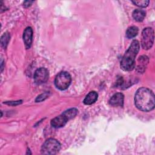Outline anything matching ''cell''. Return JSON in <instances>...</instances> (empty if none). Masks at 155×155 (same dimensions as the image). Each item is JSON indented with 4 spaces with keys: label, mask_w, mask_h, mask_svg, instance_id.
I'll return each mask as SVG.
<instances>
[{
    "label": "cell",
    "mask_w": 155,
    "mask_h": 155,
    "mask_svg": "<svg viewBox=\"0 0 155 155\" xmlns=\"http://www.w3.org/2000/svg\"><path fill=\"white\" fill-rule=\"evenodd\" d=\"M154 30L151 27L145 28L142 32L141 45L144 50H148L153 45Z\"/></svg>",
    "instance_id": "obj_5"
},
{
    "label": "cell",
    "mask_w": 155,
    "mask_h": 155,
    "mask_svg": "<svg viewBox=\"0 0 155 155\" xmlns=\"http://www.w3.org/2000/svg\"><path fill=\"white\" fill-rule=\"evenodd\" d=\"M48 96H49V93H48V92H45V93H42V94H40L39 96H38L36 97L35 101H36V102L42 101L45 100L46 98H47Z\"/></svg>",
    "instance_id": "obj_17"
},
{
    "label": "cell",
    "mask_w": 155,
    "mask_h": 155,
    "mask_svg": "<svg viewBox=\"0 0 155 155\" xmlns=\"http://www.w3.org/2000/svg\"><path fill=\"white\" fill-rule=\"evenodd\" d=\"M71 81V78L70 74L67 71H61L56 75L54 84L57 88L61 90H64L69 87Z\"/></svg>",
    "instance_id": "obj_4"
},
{
    "label": "cell",
    "mask_w": 155,
    "mask_h": 155,
    "mask_svg": "<svg viewBox=\"0 0 155 155\" xmlns=\"http://www.w3.org/2000/svg\"><path fill=\"white\" fill-rule=\"evenodd\" d=\"M138 28L136 26H131L129 27L126 31V36L128 38H134L138 34Z\"/></svg>",
    "instance_id": "obj_13"
},
{
    "label": "cell",
    "mask_w": 155,
    "mask_h": 155,
    "mask_svg": "<svg viewBox=\"0 0 155 155\" xmlns=\"http://www.w3.org/2000/svg\"><path fill=\"white\" fill-rule=\"evenodd\" d=\"M146 15V13L143 10L141 9H136L134 10L133 12V18L138 22L142 21Z\"/></svg>",
    "instance_id": "obj_12"
},
{
    "label": "cell",
    "mask_w": 155,
    "mask_h": 155,
    "mask_svg": "<svg viewBox=\"0 0 155 155\" xmlns=\"http://www.w3.org/2000/svg\"><path fill=\"white\" fill-rule=\"evenodd\" d=\"M10 40V35L9 33H4V35L2 36L1 39V45L4 47V48H6L8 41Z\"/></svg>",
    "instance_id": "obj_15"
},
{
    "label": "cell",
    "mask_w": 155,
    "mask_h": 155,
    "mask_svg": "<svg viewBox=\"0 0 155 155\" xmlns=\"http://www.w3.org/2000/svg\"><path fill=\"white\" fill-rule=\"evenodd\" d=\"M49 73L48 70L43 67L36 70L34 74V80L36 84L41 85L46 82L48 79Z\"/></svg>",
    "instance_id": "obj_6"
},
{
    "label": "cell",
    "mask_w": 155,
    "mask_h": 155,
    "mask_svg": "<svg viewBox=\"0 0 155 155\" xmlns=\"http://www.w3.org/2000/svg\"><path fill=\"white\" fill-rule=\"evenodd\" d=\"M22 102L21 101H11V102H5V104H8V105H18V104H20Z\"/></svg>",
    "instance_id": "obj_18"
},
{
    "label": "cell",
    "mask_w": 155,
    "mask_h": 155,
    "mask_svg": "<svg viewBox=\"0 0 155 155\" xmlns=\"http://www.w3.org/2000/svg\"><path fill=\"white\" fill-rule=\"evenodd\" d=\"M33 38V30L30 27H27L23 33V40L25 44L26 48H29L31 47L32 43Z\"/></svg>",
    "instance_id": "obj_8"
},
{
    "label": "cell",
    "mask_w": 155,
    "mask_h": 155,
    "mask_svg": "<svg viewBox=\"0 0 155 155\" xmlns=\"http://www.w3.org/2000/svg\"><path fill=\"white\" fill-rule=\"evenodd\" d=\"M132 2L140 7H146L149 4V1L142 0V1H132Z\"/></svg>",
    "instance_id": "obj_16"
},
{
    "label": "cell",
    "mask_w": 155,
    "mask_h": 155,
    "mask_svg": "<svg viewBox=\"0 0 155 155\" xmlns=\"http://www.w3.org/2000/svg\"><path fill=\"white\" fill-rule=\"evenodd\" d=\"M78 110L75 108H70L68 110H65L62 113L67 117V118L69 120L73 119V117H74L76 116V114H78Z\"/></svg>",
    "instance_id": "obj_14"
},
{
    "label": "cell",
    "mask_w": 155,
    "mask_h": 155,
    "mask_svg": "<svg viewBox=\"0 0 155 155\" xmlns=\"http://www.w3.org/2000/svg\"><path fill=\"white\" fill-rule=\"evenodd\" d=\"M124 96L121 93H115L110 99V104L114 107H122L124 105Z\"/></svg>",
    "instance_id": "obj_9"
},
{
    "label": "cell",
    "mask_w": 155,
    "mask_h": 155,
    "mask_svg": "<svg viewBox=\"0 0 155 155\" xmlns=\"http://www.w3.org/2000/svg\"><path fill=\"white\" fill-rule=\"evenodd\" d=\"M140 44L138 41L133 40L125 53L120 61V67L124 71H131L135 67V58L139 52Z\"/></svg>",
    "instance_id": "obj_2"
},
{
    "label": "cell",
    "mask_w": 155,
    "mask_h": 155,
    "mask_svg": "<svg viewBox=\"0 0 155 155\" xmlns=\"http://www.w3.org/2000/svg\"><path fill=\"white\" fill-rule=\"evenodd\" d=\"M68 121V120L67 117L63 113H62L51 120V125L53 127L58 128L64 127Z\"/></svg>",
    "instance_id": "obj_7"
},
{
    "label": "cell",
    "mask_w": 155,
    "mask_h": 155,
    "mask_svg": "<svg viewBox=\"0 0 155 155\" xmlns=\"http://www.w3.org/2000/svg\"><path fill=\"white\" fill-rule=\"evenodd\" d=\"M61 149L60 143L56 139L50 138L45 140L41 147V153L43 154H55Z\"/></svg>",
    "instance_id": "obj_3"
},
{
    "label": "cell",
    "mask_w": 155,
    "mask_h": 155,
    "mask_svg": "<svg viewBox=\"0 0 155 155\" xmlns=\"http://www.w3.org/2000/svg\"><path fill=\"white\" fill-rule=\"evenodd\" d=\"M33 2V1H25L24 2V6L25 7H28L29 6H30V5L31 4V3Z\"/></svg>",
    "instance_id": "obj_19"
},
{
    "label": "cell",
    "mask_w": 155,
    "mask_h": 155,
    "mask_svg": "<svg viewBox=\"0 0 155 155\" xmlns=\"http://www.w3.org/2000/svg\"><path fill=\"white\" fill-rule=\"evenodd\" d=\"M148 63V58L146 56H141L137 59V65L136 70L138 72L142 73L145 71L146 67Z\"/></svg>",
    "instance_id": "obj_10"
},
{
    "label": "cell",
    "mask_w": 155,
    "mask_h": 155,
    "mask_svg": "<svg viewBox=\"0 0 155 155\" xmlns=\"http://www.w3.org/2000/svg\"><path fill=\"white\" fill-rule=\"evenodd\" d=\"M97 97L98 94L96 91H90L85 97L84 100V103L85 105H91L97 101Z\"/></svg>",
    "instance_id": "obj_11"
},
{
    "label": "cell",
    "mask_w": 155,
    "mask_h": 155,
    "mask_svg": "<svg viewBox=\"0 0 155 155\" xmlns=\"http://www.w3.org/2000/svg\"><path fill=\"white\" fill-rule=\"evenodd\" d=\"M134 102L139 110L143 111H151L155 107L154 94L149 88L141 87L136 92Z\"/></svg>",
    "instance_id": "obj_1"
}]
</instances>
